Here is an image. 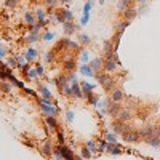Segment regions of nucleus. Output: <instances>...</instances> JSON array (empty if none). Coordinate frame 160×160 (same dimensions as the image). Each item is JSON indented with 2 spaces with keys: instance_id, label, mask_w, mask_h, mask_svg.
I'll list each match as a JSON object with an SVG mask.
<instances>
[{
  "instance_id": "1",
  "label": "nucleus",
  "mask_w": 160,
  "mask_h": 160,
  "mask_svg": "<svg viewBox=\"0 0 160 160\" xmlns=\"http://www.w3.org/2000/svg\"><path fill=\"white\" fill-rule=\"evenodd\" d=\"M122 138H123L125 142H138L139 138H141V133L136 131V130L128 128V130H125V131L122 133Z\"/></svg>"
},
{
  "instance_id": "2",
  "label": "nucleus",
  "mask_w": 160,
  "mask_h": 160,
  "mask_svg": "<svg viewBox=\"0 0 160 160\" xmlns=\"http://www.w3.org/2000/svg\"><path fill=\"white\" fill-rule=\"evenodd\" d=\"M96 79H98V82L104 86L106 90H111L112 86H114V79H112L109 74H98Z\"/></svg>"
},
{
  "instance_id": "3",
  "label": "nucleus",
  "mask_w": 160,
  "mask_h": 160,
  "mask_svg": "<svg viewBox=\"0 0 160 160\" xmlns=\"http://www.w3.org/2000/svg\"><path fill=\"white\" fill-rule=\"evenodd\" d=\"M111 128L114 130V133H115V135H122V133L125 131V130H128L130 127H127V125H125V122H122L120 119H117V120H114V122H112Z\"/></svg>"
},
{
  "instance_id": "4",
  "label": "nucleus",
  "mask_w": 160,
  "mask_h": 160,
  "mask_svg": "<svg viewBox=\"0 0 160 160\" xmlns=\"http://www.w3.org/2000/svg\"><path fill=\"white\" fill-rule=\"evenodd\" d=\"M56 18H58V23H69V21H72L74 19V15H72L69 10H64V11H59V13H56Z\"/></svg>"
},
{
  "instance_id": "5",
  "label": "nucleus",
  "mask_w": 160,
  "mask_h": 160,
  "mask_svg": "<svg viewBox=\"0 0 160 160\" xmlns=\"http://www.w3.org/2000/svg\"><path fill=\"white\" fill-rule=\"evenodd\" d=\"M119 66H120V61H119L117 55H115V58H111V59L106 61L104 69H106V72H115V69H117Z\"/></svg>"
},
{
  "instance_id": "6",
  "label": "nucleus",
  "mask_w": 160,
  "mask_h": 160,
  "mask_svg": "<svg viewBox=\"0 0 160 160\" xmlns=\"http://www.w3.org/2000/svg\"><path fill=\"white\" fill-rule=\"evenodd\" d=\"M80 74H83L85 77H96V75H98V72L94 71V69L90 66V64L82 63V64H80Z\"/></svg>"
},
{
  "instance_id": "7",
  "label": "nucleus",
  "mask_w": 160,
  "mask_h": 160,
  "mask_svg": "<svg viewBox=\"0 0 160 160\" xmlns=\"http://www.w3.org/2000/svg\"><path fill=\"white\" fill-rule=\"evenodd\" d=\"M155 128H157V125H146L144 128L141 130V136L142 138H149V136H155Z\"/></svg>"
},
{
  "instance_id": "8",
  "label": "nucleus",
  "mask_w": 160,
  "mask_h": 160,
  "mask_svg": "<svg viewBox=\"0 0 160 160\" xmlns=\"http://www.w3.org/2000/svg\"><path fill=\"white\" fill-rule=\"evenodd\" d=\"M120 106H119V102H115V101H111V104H109V109H107V114L112 115V117H119V114H120Z\"/></svg>"
},
{
  "instance_id": "9",
  "label": "nucleus",
  "mask_w": 160,
  "mask_h": 160,
  "mask_svg": "<svg viewBox=\"0 0 160 160\" xmlns=\"http://www.w3.org/2000/svg\"><path fill=\"white\" fill-rule=\"evenodd\" d=\"M83 90H82V85L79 83V82H72V96L75 98H83Z\"/></svg>"
},
{
  "instance_id": "10",
  "label": "nucleus",
  "mask_w": 160,
  "mask_h": 160,
  "mask_svg": "<svg viewBox=\"0 0 160 160\" xmlns=\"http://www.w3.org/2000/svg\"><path fill=\"white\" fill-rule=\"evenodd\" d=\"M117 119H120L122 122H128V120H131V119H133V112L130 111V109H122Z\"/></svg>"
},
{
  "instance_id": "11",
  "label": "nucleus",
  "mask_w": 160,
  "mask_h": 160,
  "mask_svg": "<svg viewBox=\"0 0 160 160\" xmlns=\"http://www.w3.org/2000/svg\"><path fill=\"white\" fill-rule=\"evenodd\" d=\"M123 98H125V93H123V90H122V88H117V90H114V91H112V96H111L112 101L120 102Z\"/></svg>"
},
{
  "instance_id": "12",
  "label": "nucleus",
  "mask_w": 160,
  "mask_h": 160,
  "mask_svg": "<svg viewBox=\"0 0 160 160\" xmlns=\"http://www.w3.org/2000/svg\"><path fill=\"white\" fill-rule=\"evenodd\" d=\"M136 15H138V11H136V10H133V8H130V7L123 10V18L127 19V21L135 19V18H136Z\"/></svg>"
},
{
  "instance_id": "13",
  "label": "nucleus",
  "mask_w": 160,
  "mask_h": 160,
  "mask_svg": "<svg viewBox=\"0 0 160 160\" xmlns=\"http://www.w3.org/2000/svg\"><path fill=\"white\" fill-rule=\"evenodd\" d=\"M82 90H83V93L86 94V96H88V94H91L93 93V90L96 88V85L94 83H88V82H82Z\"/></svg>"
},
{
  "instance_id": "14",
  "label": "nucleus",
  "mask_w": 160,
  "mask_h": 160,
  "mask_svg": "<svg viewBox=\"0 0 160 160\" xmlns=\"http://www.w3.org/2000/svg\"><path fill=\"white\" fill-rule=\"evenodd\" d=\"M64 69L74 72L77 69V61H75V59H64Z\"/></svg>"
},
{
  "instance_id": "15",
  "label": "nucleus",
  "mask_w": 160,
  "mask_h": 160,
  "mask_svg": "<svg viewBox=\"0 0 160 160\" xmlns=\"http://www.w3.org/2000/svg\"><path fill=\"white\" fill-rule=\"evenodd\" d=\"M107 152H109L111 155H120L123 150H122V147H120V146H117V144H109V146H107Z\"/></svg>"
},
{
  "instance_id": "16",
  "label": "nucleus",
  "mask_w": 160,
  "mask_h": 160,
  "mask_svg": "<svg viewBox=\"0 0 160 160\" xmlns=\"http://www.w3.org/2000/svg\"><path fill=\"white\" fill-rule=\"evenodd\" d=\"M24 56H26V59L31 63V61H34V59H35L37 56H38V51H37L35 48H29V50L24 53Z\"/></svg>"
},
{
  "instance_id": "17",
  "label": "nucleus",
  "mask_w": 160,
  "mask_h": 160,
  "mask_svg": "<svg viewBox=\"0 0 160 160\" xmlns=\"http://www.w3.org/2000/svg\"><path fill=\"white\" fill-rule=\"evenodd\" d=\"M74 31H77V26L72 23V21H69V23H64V34H66V35H71Z\"/></svg>"
},
{
  "instance_id": "18",
  "label": "nucleus",
  "mask_w": 160,
  "mask_h": 160,
  "mask_svg": "<svg viewBox=\"0 0 160 160\" xmlns=\"http://www.w3.org/2000/svg\"><path fill=\"white\" fill-rule=\"evenodd\" d=\"M38 93L42 94V98H46V99H53V94H51V91L46 86H43V85H40L38 86Z\"/></svg>"
},
{
  "instance_id": "19",
  "label": "nucleus",
  "mask_w": 160,
  "mask_h": 160,
  "mask_svg": "<svg viewBox=\"0 0 160 160\" xmlns=\"http://www.w3.org/2000/svg\"><path fill=\"white\" fill-rule=\"evenodd\" d=\"M144 141L147 142L149 146H154V147H160V138H157V136H149V138H144Z\"/></svg>"
},
{
  "instance_id": "20",
  "label": "nucleus",
  "mask_w": 160,
  "mask_h": 160,
  "mask_svg": "<svg viewBox=\"0 0 160 160\" xmlns=\"http://www.w3.org/2000/svg\"><path fill=\"white\" fill-rule=\"evenodd\" d=\"M46 125L51 128V130H58V122H56V117H51V115H48V117L45 119Z\"/></svg>"
},
{
  "instance_id": "21",
  "label": "nucleus",
  "mask_w": 160,
  "mask_h": 160,
  "mask_svg": "<svg viewBox=\"0 0 160 160\" xmlns=\"http://www.w3.org/2000/svg\"><path fill=\"white\" fill-rule=\"evenodd\" d=\"M90 66H91L94 71H99V69H101V66H102V59L101 58H94V59H91V61H90Z\"/></svg>"
},
{
  "instance_id": "22",
  "label": "nucleus",
  "mask_w": 160,
  "mask_h": 160,
  "mask_svg": "<svg viewBox=\"0 0 160 160\" xmlns=\"http://www.w3.org/2000/svg\"><path fill=\"white\" fill-rule=\"evenodd\" d=\"M128 26H130V21H127V19L117 24V34H119V35H122V34L125 32V29H127Z\"/></svg>"
},
{
  "instance_id": "23",
  "label": "nucleus",
  "mask_w": 160,
  "mask_h": 160,
  "mask_svg": "<svg viewBox=\"0 0 160 160\" xmlns=\"http://www.w3.org/2000/svg\"><path fill=\"white\" fill-rule=\"evenodd\" d=\"M64 45L69 46L71 50H79L80 42H72V40H69V38H64Z\"/></svg>"
},
{
  "instance_id": "24",
  "label": "nucleus",
  "mask_w": 160,
  "mask_h": 160,
  "mask_svg": "<svg viewBox=\"0 0 160 160\" xmlns=\"http://www.w3.org/2000/svg\"><path fill=\"white\" fill-rule=\"evenodd\" d=\"M24 21H26L29 26H34V24H35V23H34V21H35V18H34V15H32L31 11H26V13H24Z\"/></svg>"
},
{
  "instance_id": "25",
  "label": "nucleus",
  "mask_w": 160,
  "mask_h": 160,
  "mask_svg": "<svg viewBox=\"0 0 160 160\" xmlns=\"http://www.w3.org/2000/svg\"><path fill=\"white\" fill-rule=\"evenodd\" d=\"M79 42L82 45H88V43H91V37L86 34H79Z\"/></svg>"
},
{
  "instance_id": "26",
  "label": "nucleus",
  "mask_w": 160,
  "mask_h": 160,
  "mask_svg": "<svg viewBox=\"0 0 160 160\" xmlns=\"http://www.w3.org/2000/svg\"><path fill=\"white\" fill-rule=\"evenodd\" d=\"M86 98H88V102H90L91 106H98V102H99V96H98V94L91 93V94H88Z\"/></svg>"
},
{
  "instance_id": "27",
  "label": "nucleus",
  "mask_w": 160,
  "mask_h": 160,
  "mask_svg": "<svg viewBox=\"0 0 160 160\" xmlns=\"http://www.w3.org/2000/svg\"><path fill=\"white\" fill-rule=\"evenodd\" d=\"M5 63H7V66H10V67H13V69H15V67H19L18 58H8Z\"/></svg>"
},
{
  "instance_id": "28",
  "label": "nucleus",
  "mask_w": 160,
  "mask_h": 160,
  "mask_svg": "<svg viewBox=\"0 0 160 160\" xmlns=\"http://www.w3.org/2000/svg\"><path fill=\"white\" fill-rule=\"evenodd\" d=\"M61 93L64 94V96H72V85L66 83V85L61 88Z\"/></svg>"
},
{
  "instance_id": "29",
  "label": "nucleus",
  "mask_w": 160,
  "mask_h": 160,
  "mask_svg": "<svg viewBox=\"0 0 160 160\" xmlns=\"http://www.w3.org/2000/svg\"><path fill=\"white\" fill-rule=\"evenodd\" d=\"M133 2V0H119V3H117V8H119V10H125V8H128V5H130V3H131Z\"/></svg>"
},
{
  "instance_id": "30",
  "label": "nucleus",
  "mask_w": 160,
  "mask_h": 160,
  "mask_svg": "<svg viewBox=\"0 0 160 160\" xmlns=\"http://www.w3.org/2000/svg\"><path fill=\"white\" fill-rule=\"evenodd\" d=\"M11 88H13V83H11V82H7V80L2 82V90H3V93H10Z\"/></svg>"
},
{
  "instance_id": "31",
  "label": "nucleus",
  "mask_w": 160,
  "mask_h": 160,
  "mask_svg": "<svg viewBox=\"0 0 160 160\" xmlns=\"http://www.w3.org/2000/svg\"><path fill=\"white\" fill-rule=\"evenodd\" d=\"M35 16H37L38 21H45L46 19V13L43 11L42 8H37V10H35Z\"/></svg>"
},
{
  "instance_id": "32",
  "label": "nucleus",
  "mask_w": 160,
  "mask_h": 160,
  "mask_svg": "<svg viewBox=\"0 0 160 160\" xmlns=\"http://www.w3.org/2000/svg\"><path fill=\"white\" fill-rule=\"evenodd\" d=\"M82 157H83V159H91V157H93V150L88 149V147L85 146V147L82 149Z\"/></svg>"
},
{
  "instance_id": "33",
  "label": "nucleus",
  "mask_w": 160,
  "mask_h": 160,
  "mask_svg": "<svg viewBox=\"0 0 160 160\" xmlns=\"http://www.w3.org/2000/svg\"><path fill=\"white\" fill-rule=\"evenodd\" d=\"M106 139L109 141V144H117V135L115 133H107Z\"/></svg>"
},
{
  "instance_id": "34",
  "label": "nucleus",
  "mask_w": 160,
  "mask_h": 160,
  "mask_svg": "<svg viewBox=\"0 0 160 160\" xmlns=\"http://www.w3.org/2000/svg\"><path fill=\"white\" fill-rule=\"evenodd\" d=\"M50 154H51V144H50V141H45L43 142V155L48 157Z\"/></svg>"
},
{
  "instance_id": "35",
  "label": "nucleus",
  "mask_w": 160,
  "mask_h": 160,
  "mask_svg": "<svg viewBox=\"0 0 160 160\" xmlns=\"http://www.w3.org/2000/svg\"><path fill=\"white\" fill-rule=\"evenodd\" d=\"M90 21V13H82V18H80V26H86Z\"/></svg>"
},
{
  "instance_id": "36",
  "label": "nucleus",
  "mask_w": 160,
  "mask_h": 160,
  "mask_svg": "<svg viewBox=\"0 0 160 160\" xmlns=\"http://www.w3.org/2000/svg\"><path fill=\"white\" fill-rule=\"evenodd\" d=\"M107 146H109V141H107V139L101 141L98 144V150H99V152H104V150H107Z\"/></svg>"
},
{
  "instance_id": "37",
  "label": "nucleus",
  "mask_w": 160,
  "mask_h": 160,
  "mask_svg": "<svg viewBox=\"0 0 160 160\" xmlns=\"http://www.w3.org/2000/svg\"><path fill=\"white\" fill-rule=\"evenodd\" d=\"M26 75H27L29 80H35L37 75H38V74H37V69H29V72H27Z\"/></svg>"
},
{
  "instance_id": "38",
  "label": "nucleus",
  "mask_w": 160,
  "mask_h": 160,
  "mask_svg": "<svg viewBox=\"0 0 160 160\" xmlns=\"http://www.w3.org/2000/svg\"><path fill=\"white\" fill-rule=\"evenodd\" d=\"M26 40H27L29 43H35V42H38V35H37V34H29V35L27 37H26Z\"/></svg>"
},
{
  "instance_id": "39",
  "label": "nucleus",
  "mask_w": 160,
  "mask_h": 160,
  "mask_svg": "<svg viewBox=\"0 0 160 160\" xmlns=\"http://www.w3.org/2000/svg\"><path fill=\"white\" fill-rule=\"evenodd\" d=\"M85 146H86V147H88V149H91V150H93V152H94V150H96V149H98V146H96V142H94L93 139H88V141H86V142H85Z\"/></svg>"
},
{
  "instance_id": "40",
  "label": "nucleus",
  "mask_w": 160,
  "mask_h": 160,
  "mask_svg": "<svg viewBox=\"0 0 160 160\" xmlns=\"http://www.w3.org/2000/svg\"><path fill=\"white\" fill-rule=\"evenodd\" d=\"M88 58H90L88 51H86V50H82V53H80V59H82V63H88Z\"/></svg>"
},
{
  "instance_id": "41",
  "label": "nucleus",
  "mask_w": 160,
  "mask_h": 160,
  "mask_svg": "<svg viewBox=\"0 0 160 160\" xmlns=\"http://www.w3.org/2000/svg\"><path fill=\"white\" fill-rule=\"evenodd\" d=\"M58 142L59 146H64V142H66V136H64L63 131H58Z\"/></svg>"
},
{
  "instance_id": "42",
  "label": "nucleus",
  "mask_w": 160,
  "mask_h": 160,
  "mask_svg": "<svg viewBox=\"0 0 160 160\" xmlns=\"http://www.w3.org/2000/svg\"><path fill=\"white\" fill-rule=\"evenodd\" d=\"M91 8H93V0H90V2H86L85 5H83V11L85 13H90V11H91Z\"/></svg>"
},
{
  "instance_id": "43",
  "label": "nucleus",
  "mask_w": 160,
  "mask_h": 160,
  "mask_svg": "<svg viewBox=\"0 0 160 160\" xmlns=\"http://www.w3.org/2000/svg\"><path fill=\"white\" fill-rule=\"evenodd\" d=\"M16 3H18V0H5V7L7 8H15Z\"/></svg>"
},
{
  "instance_id": "44",
  "label": "nucleus",
  "mask_w": 160,
  "mask_h": 160,
  "mask_svg": "<svg viewBox=\"0 0 160 160\" xmlns=\"http://www.w3.org/2000/svg\"><path fill=\"white\" fill-rule=\"evenodd\" d=\"M66 120H67L69 123L74 122V112H72V111H67V112H66Z\"/></svg>"
},
{
  "instance_id": "45",
  "label": "nucleus",
  "mask_w": 160,
  "mask_h": 160,
  "mask_svg": "<svg viewBox=\"0 0 160 160\" xmlns=\"http://www.w3.org/2000/svg\"><path fill=\"white\" fill-rule=\"evenodd\" d=\"M53 38H55V32H45V34H43V40H53Z\"/></svg>"
},
{
  "instance_id": "46",
  "label": "nucleus",
  "mask_w": 160,
  "mask_h": 160,
  "mask_svg": "<svg viewBox=\"0 0 160 160\" xmlns=\"http://www.w3.org/2000/svg\"><path fill=\"white\" fill-rule=\"evenodd\" d=\"M40 26H38V24H34V26H31V32L32 34H37V35H38V32H40Z\"/></svg>"
},
{
  "instance_id": "47",
  "label": "nucleus",
  "mask_w": 160,
  "mask_h": 160,
  "mask_svg": "<svg viewBox=\"0 0 160 160\" xmlns=\"http://www.w3.org/2000/svg\"><path fill=\"white\" fill-rule=\"evenodd\" d=\"M24 93H26V94H29V96L37 98V91H34V90H31V88H24Z\"/></svg>"
},
{
  "instance_id": "48",
  "label": "nucleus",
  "mask_w": 160,
  "mask_h": 160,
  "mask_svg": "<svg viewBox=\"0 0 160 160\" xmlns=\"http://www.w3.org/2000/svg\"><path fill=\"white\" fill-rule=\"evenodd\" d=\"M19 67H21V71H23L24 74H27V72H29V69H31V66H29L27 63H26V64H21Z\"/></svg>"
},
{
  "instance_id": "49",
  "label": "nucleus",
  "mask_w": 160,
  "mask_h": 160,
  "mask_svg": "<svg viewBox=\"0 0 160 160\" xmlns=\"http://www.w3.org/2000/svg\"><path fill=\"white\" fill-rule=\"evenodd\" d=\"M35 69H37V74H38V77H42V75H43V66H42V64H37Z\"/></svg>"
},
{
  "instance_id": "50",
  "label": "nucleus",
  "mask_w": 160,
  "mask_h": 160,
  "mask_svg": "<svg viewBox=\"0 0 160 160\" xmlns=\"http://www.w3.org/2000/svg\"><path fill=\"white\" fill-rule=\"evenodd\" d=\"M51 59H53V51H48V53L45 55V61H46V63H50Z\"/></svg>"
},
{
  "instance_id": "51",
  "label": "nucleus",
  "mask_w": 160,
  "mask_h": 160,
  "mask_svg": "<svg viewBox=\"0 0 160 160\" xmlns=\"http://www.w3.org/2000/svg\"><path fill=\"white\" fill-rule=\"evenodd\" d=\"M67 79H69V82H71V83H72V82H75V74H74V72H71V74L67 75Z\"/></svg>"
},
{
  "instance_id": "52",
  "label": "nucleus",
  "mask_w": 160,
  "mask_h": 160,
  "mask_svg": "<svg viewBox=\"0 0 160 160\" xmlns=\"http://www.w3.org/2000/svg\"><path fill=\"white\" fill-rule=\"evenodd\" d=\"M0 58H2V59H5V48H3V46L0 48Z\"/></svg>"
},
{
  "instance_id": "53",
  "label": "nucleus",
  "mask_w": 160,
  "mask_h": 160,
  "mask_svg": "<svg viewBox=\"0 0 160 160\" xmlns=\"http://www.w3.org/2000/svg\"><path fill=\"white\" fill-rule=\"evenodd\" d=\"M139 5H147V0H136Z\"/></svg>"
},
{
  "instance_id": "54",
  "label": "nucleus",
  "mask_w": 160,
  "mask_h": 160,
  "mask_svg": "<svg viewBox=\"0 0 160 160\" xmlns=\"http://www.w3.org/2000/svg\"><path fill=\"white\" fill-rule=\"evenodd\" d=\"M56 2H58V0H46V3H48V5H55Z\"/></svg>"
},
{
  "instance_id": "55",
  "label": "nucleus",
  "mask_w": 160,
  "mask_h": 160,
  "mask_svg": "<svg viewBox=\"0 0 160 160\" xmlns=\"http://www.w3.org/2000/svg\"><path fill=\"white\" fill-rule=\"evenodd\" d=\"M61 2H63V3H69L71 0H61Z\"/></svg>"
}]
</instances>
